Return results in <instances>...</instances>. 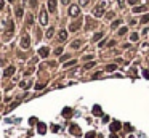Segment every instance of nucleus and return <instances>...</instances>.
<instances>
[{
  "instance_id": "1",
  "label": "nucleus",
  "mask_w": 149,
  "mask_h": 138,
  "mask_svg": "<svg viewBox=\"0 0 149 138\" xmlns=\"http://www.w3.org/2000/svg\"><path fill=\"white\" fill-rule=\"evenodd\" d=\"M106 5H107V0H101V3L98 5L96 8H95V11H93V15L96 16V18H101L103 16V13H104V8Z\"/></svg>"
},
{
  "instance_id": "2",
  "label": "nucleus",
  "mask_w": 149,
  "mask_h": 138,
  "mask_svg": "<svg viewBox=\"0 0 149 138\" xmlns=\"http://www.w3.org/2000/svg\"><path fill=\"white\" fill-rule=\"evenodd\" d=\"M47 23H48V18H47V10H42V11H40V24H42V26H47Z\"/></svg>"
},
{
  "instance_id": "3",
  "label": "nucleus",
  "mask_w": 149,
  "mask_h": 138,
  "mask_svg": "<svg viewBox=\"0 0 149 138\" xmlns=\"http://www.w3.org/2000/svg\"><path fill=\"white\" fill-rule=\"evenodd\" d=\"M79 13H80V8L77 7V5H72V7L69 8V15L72 16V18H74V16H77Z\"/></svg>"
},
{
  "instance_id": "4",
  "label": "nucleus",
  "mask_w": 149,
  "mask_h": 138,
  "mask_svg": "<svg viewBox=\"0 0 149 138\" xmlns=\"http://www.w3.org/2000/svg\"><path fill=\"white\" fill-rule=\"evenodd\" d=\"M29 45H31L29 37H27V35H23V39H21V47H23V48H29Z\"/></svg>"
},
{
  "instance_id": "5",
  "label": "nucleus",
  "mask_w": 149,
  "mask_h": 138,
  "mask_svg": "<svg viewBox=\"0 0 149 138\" xmlns=\"http://www.w3.org/2000/svg\"><path fill=\"white\" fill-rule=\"evenodd\" d=\"M48 53H50V50H48L47 47H42V48L39 50V55L42 56V58H45V56H48Z\"/></svg>"
},
{
  "instance_id": "6",
  "label": "nucleus",
  "mask_w": 149,
  "mask_h": 138,
  "mask_svg": "<svg viewBox=\"0 0 149 138\" xmlns=\"http://www.w3.org/2000/svg\"><path fill=\"white\" fill-rule=\"evenodd\" d=\"M120 127H122L120 122H112V124H111V130H112V132H119Z\"/></svg>"
},
{
  "instance_id": "7",
  "label": "nucleus",
  "mask_w": 149,
  "mask_h": 138,
  "mask_svg": "<svg viewBox=\"0 0 149 138\" xmlns=\"http://www.w3.org/2000/svg\"><path fill=\"white\" fill-rule=\"evenodd\" d=\"M48 10L55 13V10H56V0H48Z\"/></svg>"
},
{
  "instance_id": "8",
  "label": "nucleus",
  "mask_w": 149,
  "mask_h": 138,
  "mask_svg": "<svg viewBox=\"0 0 149 138\" xmlns=\"http://www.w3.org/2000/svg\"><path fill=\"white\" fill-rule=\"evenodd\" d=\"M13 72H15V67H13V66H10V67H7V69H5L3 75H5V77H8V75H11Z\"/></svg>"
},
{
  "instance_id": "9",
  "label": "nucleus",
  "mask_w": 149,
  "mask_h": 138,
  "mask_svg": "<svg viewBox=\"0 0 149 138\" xmlns=\"http://www.w3.org/2000/svg\"><path fill=\"white\" fill-rule=\"evenodd\" d=\"M58 39H59V40H66V39H67V32H66V31H59V34H58Z\"/></svg>"
},
{
  "instance_id": "10",
  "label": "nucleus",
  "mask_w": 149,
  "mask_h": 138,
  "mask_svg": "<svg viewBox=\"0 0 149 138\" xmlns=\"http://www.w3.org/2000/svg\"><path fill=\"white\" fill-rule=\"evenodd\" d=\"M71 133H72V135H77V137H79V135H80L79 127H77V125H72V127H71Z\"/></svg>"
},
{
  "instance_id": "11",
  "label": "nucleus",
  "mask_w": 149,
  "mask_h": 138,
  "mask_svg": "<svg viewBox=\"0 0 149 138\" xmlns=\"http://www.w3.org/2000/svg\"><path fill=\"white\" fill-rule=\"evenodd\" d=\"M79 28H80V21H77V23H72V24H71V31H77Z\"/></svg>"
},
{
  "instance_id": "12",
  "label": "nucleus",
  "mask_w": 149,
  "mask_h": 138,
  "mask_svg": "<svg viewBox=\"0 0 149 138\" xmlns=\"http://www.w3.org/2000/svg\"><path fill=\"white\" fill-rule=\"evenodd\" d=\"M45 132H47V127H45V124H39V133H42V135H43Z\"/></svg>"
},
{
  "instance_id": "13",
  "label": "nucleus",
  "mask_w": 149,
  "mask_h": 138,
  "mask_svg": "<svg viewBox=\"0 0 149 138\" xmlns=\"http://www.w3.org/2000/svg\"><path fill=\"white\" fill-rule=\"evenodd\" d=\"M115 69H117V66H115V64H109V66H106V71H107V72H112V71H115Z\"/></svg>"
},
{
  "instance_id": "14",
  "label": "nucleus",
  "mask_w": 149,
  "mask_h": 138,
  "mask_svg": "<svg viewBox=\"0 0 149 138\" xmlns=\"http://www.w3.org/2000/svg\"><path fill=\"white\" fill-rule=\"evenodd\" d=\"M19 85H21V88H27V87L31 85V80H24V82H21Z\"/></svg>"
},
{
  "instance_id": "15",
  "label": "nucleus",
  "mask_w": 149,
  "mask_h": 138,
  "mask_svg": "<svg viewBox=\"0 0 149 138\" xmlns=\"http://www.w3.org/2000/svg\"><path fill=\"white\" fill-rule=\"evenodd\" d=\"M93 112H95V114H98V116H101V108H99V106H93Z\"/></svg>"
},
{
  "instance_id": "16",
  "label": "nucleus",
  "mask_w": 149,
  "mask_h": 138,
  "mask_svg": "<svg viewBox=\"0 0 149 138\" xmlns=\"http://www.w3.org/2000/svg\"><path fill=\"white\" fill-rule=\"evenodd\" d=\"M71 112H72L71 109H64V111H63V114H64V117H66V119H67V117H71Z\"/></svg>"
},
{
  "instance_id": "17",
  "label": "nucleus",
  "mask_w": 149,
  "mask_h": 138,
  "mask_svg": "<svg viewBox=\"0 0 149 138\" xmlns=\"http://www.w3.org/2000/svg\"><path fill=\"white\" fill-rule=\"evenodd\" d=\"M101 37H103V32H98V34H95V37H93V40L96 42V40H99Z\"/></svg>"
},
{
  "instance_id": "18",
  "label": "nucleus",
  "mask_w": 149,
  "mask_h": 138,
  "mask_svg": "<svg viewBox=\"0 0 149 138\" xmlns=\"http://www.w3.org/2000/svg\"><path fill=\"white\" fill-rule=\"evenodd\" d=\"M148 21H149V13H148V15H144V16L141 18V23H143V24H144V23H148Z\"/></svg>"
},
{
  "instance_id": "19",
  "label": "nucleus",
  "mask_w": 149,
  "mask_h": 138,
  "mask_svg": "<svg viewBox=\"0 0 149 138\" xmlns=\"http://www.w3.org/2000/svg\"><path fill=\"white\" fill-rule=\"evenodd\" d=\"M16 16H23V8H21V7L16 8Z\"/></svg>"
},
{
  "instance_id": "20",
  "label": "nucleus",
  "mask_w": 149,
  "mask_h": 138,
  "mask_svg": "<svg viewBox=\"0 0 149 138\" xmlns=\"http://www.w3.org/2000/svg\"><path fill=\"white\" fill-rule=\"evenodd\" d=\"M53 31H55L53 28H50V29H48V31H47V37H51V35H53Z\"/></svg>"
},
{
  "instance_id": "21",
  "label": "nucleus",
  "mask_w": 149,
  "mask_h": 138,
  "mask_svg": "<svg viewBox=\"0 0 149 138\" xmlns=\"http://www.w3.org/2000/svg\"><path fill=\"white\" fill-rule=\"evenodd\" d=\"M120 23H122L120 19H117V21H114V23H112V28H117V26H120Z\"/></svg>"
},
{
  "instance_id": "22",
  "label": "nucleus",
  "mask_w": 149,
  "mask_h": 138,
  "mask_svg": "<svg viewBox=\"0 0 149 138\" xmlns=\"http://www.w3.org/2000/svg\"><path fill=\"white\" fill-rule=\"evenodd\" d=\"M143 10H144V7H136L133 11H135V13H140V11H143Z\"/></svg>"
},
{
  "instance_id": "23",
  "label": "nucleus",
  "mask_w": 149,
  "mask_h": 138,
  "mask_svg": "<svg viewBox=\"0 0 149 138\" xmlns=\"http://www.w3.org/2000/svg\"><path fill=\"white\" fill-rule=\"evenodd\" d=\"M74 64H75V61H69V63L64 64V67H71V66H74Z\"/></svg>"
},
{
  "instance_id": "24",
  "label": "nucleus",
  "mask_w": 149,
  "mask_h": 138,
  "mask_svg": "<svg viewBox=\"0 0 149 138\" xmlns=\"http://www.w3.org/2000/svg\"><path fill=\"white\" fill-rule=\"evenodd\" d=\"M93 66H95V61H93V63H87V64H85V69H90V67H93Z\"/></svg>"
},
{
  "instance_id": "25",
  "label": "nucleus",
  "mask_w": 149,
  "mask_h": 138,
  "mask_svg": "<svg viewBox=\"0 0 149 138\" xmlns=\"http://www.w3.org/2000/svg\"><path fill=\"white\" fill-rule=\"evenodd\" d=\"M125 32H127V28H122V29H120V31H119V35H123Z\"/></svg>"
},
{
  "instance_id": "26",
  "label": "nucleus",
  "mask_w": 149,
  "mask_h": 138,
  "mask_svg": "<svg viewBox=\"0 0 149 138\" xmlns=\"http://www.w3.org/2000/svg\"><path fill=\"white\" fill-rule=\"evenodd\" d=\"M132 40H133V42H136V40H138V34H132Z\"/></svg>"
},
{
  "instance_id": "27",
  "label": "nucleus",
  "mask_w": 149,
  "mask_h": 138,
  "mask_svg": "<svg viewBox=\"0 0 149 138\" xmlns=\"http://www.w3.org/2000/svg\"><path fill=\"white\" fill-rule=\"evenodd\" d=\"M80 47V42H74V43H72V48H79Z\"/></svg>"
},
{
  "instance_id": "28",
  "label": "nucleus",
  "mask_w": 149,
  "mask_h": 138,
  "mask_svg": "<svg viewBox=\"0 0 149 138\" xmlns=\"http://www.w3.org/2000/svg\"><path fill=\"white\" fill-rule=\"evenodd\" d=\"M87 138H95V133H93V132H88V133H87Z\"/></svg>"
},
{
  "instance_id": "29",
  "label": "nucleus",
  "mask_w": 149,
  "mask_h": 138,
  "mask_svg": "<svg viewBox=\"0 0 149 138\" xmlns=\"http://www.w3.org/2000/svg\"><path fill=\"white\" fill-rule=\"evenodd\" d=\"M80 5H82V7H85V5H88V0H80Z\"/></svg>"
},
{
  "instance_id": "30",
  "label": "nucleus",
  "mask_w": 149,
  "mask_h": 138,
  "mask_svg": "<svg viewBox=\"0 0 149 138\" xmlns=\"http://www.w3.org/2000/svg\"><path fill=\"white\" fill-rule=\"evenodd\" d=\"M125 130H128V132H130V130H133V129H132V125H130V124H125Z\"/></svg>"
},
{
  "instance_id": "31",
  "label": "nucleus",
  "mask_w": 149,
  "mask_h": 138,
  "mask_svg": "<svg viewBox=\"0 0 149 138\" xmlns=\"http://www.w3.org/2000/svg\"><path fill=\"white\" fill-rule=\"evenodd\" d=\"M128 3H130V5H136V3H138V0H128Z\"/></svg>"
},
{
  "instance_id": "32",
  "label": "nucleus",
  "mask_w": 149,
  "mask_h": 138,
  "mask_svg": "<svg viewBox=\"0 0 149 138\" xmlns=\"http://www.w3.org/2000/svg\"><path fill=\"white\" fill-rule=\"evenodd\" d=\"M61 51H63V48H56V51H55V53H56V55H61Z\"/></svg>"
},
{
  "instance_id": "33",
  "label": "nucleus",
  "mask_w": 149,
  "mask_h": 138,
  "mask_svg": "<svg viewBox=\"0 0 149 138\" xmlns=\"http://www.w3.org/2000/svg\"><path fill=\"white\" fill-rule=\"evenodd\" d=\"M143 74H144V77H148V79H149V71H144Z\"/></svg>"
},
{
  "instance_id": "34",
  "label": "nucleus",
  "mask_w": 149,
  "mask_h": 138,
  "mask_svg": "<svg viewBox=\"0 0 149 138\" xmlns=\"http://www.w3.org/2000/svg\"><path fill=\"white\" fill-rule=\"evenodd\" d=\"M63 3H64V5H67V3H69V0H61Z\"/></svg>"
},
{
  "instance_id": "35",
  "label": "nucleus",
  "mask_w": 149,
  "mask_h": 138,
  "mask_svg": "<svg viewBox=\"0 0 149 138\" xmlns=\"http://www.w3.org/2000/svg\"><path fill=\"white\" fill-rule=\"evenodd\" d=\"M117 3H119V5H122V3H123V0H117Z\"/></svg>"
},
{
  "instance_id": "36",
  "label": "nucleus",
  "mask_w": 149,
  "mask_h": 138,
  "mask_svg": "<svg viewBox=\"0 0 149 138\" xmlns=\"http://www.w3.org/2000/svg\"><path fill=\"white\" fill-rule=\"evenodd\" d=\"M2 7H3V0H0V8H2Z\"/></svg>"
},
{
  "instance_id": "37",
  "label": "nucleus",
  "mask_w": 149,
  "mask_h": 138,
  "mask_svg": "<svg viewBox=\"0 0 149 138\" xmlns=\"http://www.w3.org/2000/svg\"><path fill=\"white\" fill-rule=\"evenodd\" d=\"M128 138H135V137H128Z\"/></svg>"
}]
</instances>
